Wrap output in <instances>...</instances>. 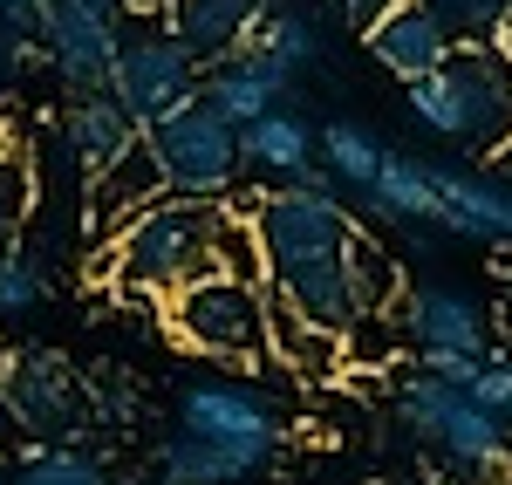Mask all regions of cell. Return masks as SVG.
<instances>
[{
	"mask_svg": "<svg viewBox=\"0 0 512 485\" xmlns=\"http://www.w3.org/2000/svg\"><path fill=\"white\" fill-rule=\"evenodd\" d=\"M506 363H512V356H506Z\"/></svg>",
	"mask_w": 512,
	"mask_h": 485,
	"instance_id": "39",
	"label": "cell"
},
{
	"mask_svg": "<svg viewBox=\"0 0 512 485\" xmlns=\"http://www.w3.org/2000/svg\"><path fill=\"white\" fill-rule=\"evenodd\" d=\"M0 410L41 445H76L82 438V383L69 356L55 349H21L0 363Z\"/></svg>",
	"mask_w": 512,
	"mask_h": 485,
	"instance_id": "8",
	"label": "cell"
},
{
	"mask_svg": "<svg viewBox=\"0 0 512 485\" xmlns=\"http://www.w3.org/2000/svg\"><path fill=\"white\" fill-rule=\"evenodd\" d=\"M69 7H82V14H96V21H123V14H130L123 0H69Z\"/></svg>",
	"mask_w": 512,
	"mask_h": 485,
	"instance_id": "33",
	"label": "cell"
},
{
	"mask_svg": "<svg viewBox=\"0 0 512 485\" xmlns=\"http://www.w3.org/2000/svg\"><path fill=\"white\" fill-rule=\"evenodd\" d=\"M396 417H403V424H410L444 465H458V472H506V465H512V424H506V417L478 410L465 390L437 383V376H424V369L403 376V390H396Z\"/></svg>",
	"mask_w": 512,
	"mask_h": 485,
	"instance_id": "5",
	"label": "cell"
},
{
	"mask_svg": "<svg viewBox=\"0 0 512 485\" xmlns=\"http://www.w3.org/2000/svg\"><path fill=\"white\" fill-rule=\"evenodd\" d=\"M212 274L246 287H267V253L253 233V205H219V226H212Z\"/></svg>",
	"mask_w": 512,
	"mask_h": 485,
	"instance_id": "21",
	"label": "cell"
},
{
	"mask_svg": "<svg viewBox=\"0 0 512 485\" xmlns=\"http://www.w3.org/2000/svg\"><path fill=\"white\" fill-rule=\"evenodd\" d=\"M362 212H376V219H390V226H431L437 219V164L383 151V171H376V185L362 192Z\"/></svg>",
	"mask_w": 512,
	"mask_h": 485,
	"instance_id": "17",
	"label": "cell"
},
{
	"mask_svg": "<svg viewBox=\"0 0 512 485\" xmlns=\"http://www.w3.org/2000/svg\"><path fill=\"white\" fill-rule=\"evenodd\" d=\"M280 185H294V192H308V199H335V192H342V185L328 178V164H315V158L301 164V171H287Z\"/></svg>",
	"mask_w": 512,
	"mask_h": 485,
	"instance_id": "30",
	"label": "cell"
},
{
	"mask_svg": "<svg viewBox=\"0 0 512 485\" xmlns=\"http://www.w3.org/2000/svg\"><path fill=\"white\" fill-rule=\"evenodd\" d=\"M123 7H130V14H164L171 0H123Z\"/></svg>",
	"mask_w": 512,
	"mask_h": 485,
	"instance_id": "34",
	"label": "cell"
},
{
	"mask_svg": "<svg viewBox=\"0 0 512 485\" xmlns=\"http://www.w3.org/2000/svg\"><path fill=\"white\" fill-rule=\"evenodd\" d=\"M178 431H192L205 445H226L239 458H253L260 472L280 458V417L274 404L260 397V390H246V383H192L185 397H178Z\"/></svg>",
	"mask_w": 512,
	"mask_h": 485,
	"instance_id": "9",
	"label": "cell"
},
{
	"mask_svg": "<svg viewBox=\"0 0 512 485\" xmlns=\"http://www.w3.org/2000/svg\"><path fill=\"white\" fill-rule=\"evenodd\" d=\"M410 117L444 144H465L485 164L512 151V55L499 41H458L444 55V69L403 89Z\"/></svg>",
	"mask_w": 512,
	"mask_h": 485,
	"instance_id": "2",
	"label": "cell"
},
{
	"mask_svg": "<svg viewBox=\"0 0 512 485\" xmlns=\"http://www.w3.org/2000/svg\"><path fill=\"white\" fill-rule=\"evenodd\" d=\"M492 41H499V48L512 55V7H506V21H499V35H492Z\"/></svg>",
	"mask_w": 512,
	"mask_h": 485,
	"instance_id": "35",
	"label": "cell"
},
{
	"mask_svg": "<svg viewBox=\"0 0 512 485\" xmlns=\"http://www.w3.org/2000/svg\"><path fill=\"white\" fill-rule=\"evenodd\" d=\"M117 28L123 21H96L69 0H48L35 21V41L48 55V69L69 82V89H103L110 82V62H117Z\"/></svg>",
	"mask_w": 512,
	"mask_h": 485,
	"instance_id": "10",
	"label": "cell"
},
{
	"mask_svg": "<svg viewBox=\"0 0 512 485\" xmlns=\"http://www.w3.org/2000/svg\"><path fill=\"white\" fill-rule=\"evenodd\" d=\"M151 199H164V171H158V158H151V144L137 137L117 164H103V171H96V192H89L96 233L110 240V233H117V226H130V219H137Z\"/></svg>",
	"mask_w": 512,
	"mask_h": 485,
	"instance_id": "16",
	"label": "cell"
},
{
	"mask_svg": "<svg viewBox=\"0 0 512 485\" xmlns=\"http://www.w3.org/2000/svg\"><path fill=\"white\" fill-rule=\"evenodd\" d=\"M246 55H260V62H274V69H287V76H301V69H315L321 55H328V28L267 7V14L253 21V35H246Z\"/></svg>",
	"mask_w": 512,
	"mask_h": 485,
	"instance_id": "20",
	"label": "cell"
},
{
	"mask_svg": "<svg viewBox=\"0 0 512 485\" xmlns=\"http://www.w3.org/2000/svg\"><path fill=\"white\" fill-rule=\"evenodd\" d=\"M390 7H403V0H342V28L362 35V28H369L376 14H390Z\"/></svg>",
	"mask_w": 512,
	"mask_h": 485,
	"instance_id": "31",
	"label": "cell"
},
{
	"mask_svg": "<svg viewBox=\"0 0 512 485\" xmlns=\"http://www.w3.org/2000/svg\"><path fill=\"white\" fill-rule=\"evenodd\" d=\"M308 158H315V130H308L301 110H287V103L239 130V164L260 171V178H287V171H301Z\"/></svg>",
	"mask_w": 512,
	"mask_h": 485,
	"instance_id": "18",
	"label": "cell"
},
{
	"mask_svg": "<svg viewBox=\"0 0 512 485\" xmlns=\"http://www.w3.org/2000/svg\"><path fill=\"white\" fill-rule=\"evenodd\" d=\"M349 294H355V315H396V301H403V267L369 233H355L349 246Z\"/></svg>",
	"mask_w": 512,
	"mask_h": 485,
	"instance_id": "22",
	"label": "cell"
},
{
	"mask_svg": "<svg viewBox=\"0 0 512 485\" xmlns=\"http://www.w3.org/2000/svg\"><path fill=\"white\" fill-rule=\"evenodd\" d=\"M212 226L219 205L205 199H151L130 226L110 233V281L137 301H171L178 287L212 274Z\"/></svg>",
	"mask_w": 512,
	"mask_h": 485,
	"instance_id": "3",
	"label": "cell"
},
{
	"mask_svg": "<svg viewBox=\"0 0 512 485\" xmlns=\"http://www.w3.org/2000/svg\"><path fill=\"white\" fill-rule=\"evenodd\" d=\"M41 7H48V0H0V21H7V28H21V35H35Z\"/></svg>",
	"mask_w": 512,
	"mask_h": 485,
	"instance_id": "32",
	"label": "cell"
},
{
	"mask_svg": "<svg viewBox=\"0 0 512 485\" xmlns=\"http://www.w3.org/2000/svg\"><path fill=\"white\" fill-rule=\"evenodd\" d=\"M198 55L164 28V14H123L117 28V62H110V96L137 117V130H151L158 117H171L178 103L198 96Z\"/></svg>",
	"mask_w": 512,
	"mask_h": 485,
	"instance_id": "4",
	"label": "cell"
},
{
	"mask_svg": "<svg viewBox=\"0 0 512 485\" xmlns=\"http://www.w3.org/2000/svg\"><path fill=\"white\" fill-rule=\"evenodd\" d=\"M158 479L164 485H246V479H260V465L226 445H205L192 431H171L158 445Z\"/></svg>",
	"mask_w": 512,
	"mask_h": 485,
	"instance_id": "19",
	"label": "cell"
},
{
	"mask_svg": "<svg viewBox=\"0 0 512 485\" xmlns=\"http://www.w3.org/2000/svg\"><path fill=\"white\" fill-rule=\"evenodd\" d=\"M41 294H48L41 260L21 246V233H14V226H0V315H35Z\"/></svg>",
	"mask_w": 512,
	"mask_h": 485,
	"instance_id": "24",
	"label": "cell"
},
{
	"mask_svg": "<svg viewBox=\"0 0 512 485\" xmlns=\"http://www.w3.org/2000/svg\"><path fill=\"white\" fill-rule=\"evenodd\" d=\"M137 137H144V130H137V117L123 110L110 89H76V103L62 110V144H69V158L89 164V171L117 164Z\"/></svg>",
	"mask_w": 512,
	"mask_h": 485,
	"instance_id": "15",
	"label": "cell"
},
{
	"mask_svg": "<svg viewBox=\"0 0 512 485\" xmlns=\"http://www.w3.org/2000/svg\"><path fill=\"white\" fill-rule=\"evenodd\" d=\"M164 328L212 363H260L267 356V287L226 281V274H205V281L178 287L164 301Z\"/></svg>",
	"mask_w": 512,
	"mask_h": 485,
	"instance_id": "6",
	"label": "cell"
},
{
	"mask_svg": "<svg viewBox=\"0 0 512 485\" xmlns=\"http://www.w3.org/2000/svg\"><path fill=\"white\" fill-rule=\"evenodd\" d=\"M7 485H110V472L76 445H35L7 472Z\"/></svg>",
	"mask_w": 512,
	"mask_h": 485,
	"instance_id": "25",
	"label": "cell"
},
{
	"mask_svg": "<svg viewBox=\"0 0 512 485\" xmlns=\"http://www.w3.org/2000/svg\"><path fill=\"white\" fill-rule=\"evenodd\" d=\"M144 144H151V158H158L164 192H171V199L219 205L239 178H246V164H239V130L219 117V110H205L198 96H192V103H178L171 117L151 123Z\"/></svg>",
	"mask_w": 512,
	"mask_h": 485,
	"instance_id": "7",
	"label": "cell"
},
{
	"mask_svg": "<svg viewBox=\"0 0 512 485\" xmlns=\"http://www.w3.org/2000/svg\"><path fill=\"white\" fill-rule=\"evenodd\" d=\"M287 89H294L287 69H274V62H260V55H246V48H239V55L212 62V69L198 76V103H205V110H219L233 130H246L253 117L280 110V103H287Z\"/></svg>",
	"mask_w": 512,
	"mask_h": 485,
	"instance_id": "13",
	"label": "cell"
},
{
	"mask_svg": "<svg viewBox=\"0 0 512 485\" xmlns=\"http://www.w3.org/2000/svg\"><path fill=\"white\" fill-rule=\"evenodd\" d=\"M253 233L267 253V294H280L308 328L342 335L355 322L349 294V246H355V212L342 199H308L294 185H274L253 205Z\"/></svg>",
	"mask_w": 512,
	"mask_h": 485,
	"instance_id": "1",
	"label": "cell"
},
{
	"mask_svg": "<svg viewBox=\"0 0 512 485\" xmlns=\"http://www.w3.org/2000/svg\"><path fill=\"white\" fill-rule=\"evenodd\" d=\"M396 315H403V342L424 356V349H458V356H485V342H492V322H485V308H478L465 287H410L403 301H396Z\"/></svg>",
	"mask_w": 512,
	"mask_h": 485,
	"instance_id": "12",
	"label": "cell"
},
{
	"mask_svg": "<svg viewBox=\"0 0 512 485\" xmlns=\"http://www.w3.org/2000/svg\"><path fill=\"white\" fill-rule=\"evenodd\" d=\"M0 158H7V130H0Z\"/></svg>",
	"mask_w": 512,
	"mask_h": 485,
	"instance_id": "37",
	"label": "cell"
},
{
	"mask_svg": "<svg viewBox=\"0 0 512 485\" xmlns=\"http://www.w3.org/2000/svg\"><path fill=\"white\" fill-rule=\"evenodd\" d=\"M362 48L376 55V69H390V76L410 89V82H424L431 69H444V55H451L458 41H451V28L437 21L424 0H403V7L376 14V21L362 28Z\"/></svg>",
	"mask_w": 512,
	"mask_h": 485,
	"instance_id": "11",
	"label": "cell"
},
{
	"mask_svg": "<svg viewBox=\"0 0 512 485\" xmlns=\"http://www.w3.org/2000/svg\"><path fill=\"white\" fill-rule=\"evenodd\" d=\"M321 164H328V178L335 185H349L355 199L376 185V171H383V144L362 130V123H328L321 130Z\"/></svg>",
	"mask_w": 512,
	"mask_h": 485,
	"instance_id": "23",
	"label": "cell"
},
{
	"mask_svg": "<svg viewBox=\"0 0 512 485\" xmlns=\"http://www.w3.org/2000/svg\"><path fill=\"white\" fill-rule=\"evenodd\" d=\"M0 438H7V410H0Z\"/></svg>",
	"mask_w": 512,
	"mask_h": 485,
	"instance_id": "36",
	"label": "cell"
},
{
	"mask_svg": "<svg viewBox=\"0 0 512 485\" xmlns=\"http://www.w3.org/2000/svg\"><path fill=\"white\" fill-rule=\"evenodd\" d=\"M424 7L451 28V41H492L512 0H424Z\"/></svg>",
	"mask_w": 512,
	"mask_h": 485,
	"instance_id": "26",
	"label": "cell"
},
{
	"mask_svg": "<svg viewBox=\"0 0 512 485\" xmlns=\"http://www.w3.org/2000/svg\"><path fill=\"white\" fill-rule=\"evenodd\" d=\"M35 55H41V48H28V35H21V28H7V21H0V89L21 76Z\"/></svg>",
	"mask_w": 512,
	"mask_h": 485,
	"instance_id": "28",
	"label": "cell"
},
{
	"mask_svg": "<svg viewBox=\"0 0 512 485\" xmlns=\"http://www.w3.org/2000/svg\"><path fill=\"white\" fill-rule=\"evenodd\" d=\"M151 485H164V479H151Z\"/></svg>",
	"mask_w": 512,
	"mask_h": 485,
	"instance_id": "38",
	"label": "cell"
},
{
	"mask_svg": "<svg viewBox=\"0 0 512 485\" xmlns=\"http://www.w3.org/2000/svg\"><path fill=\"white\" fill-rule=\"evenodd\" d=\"M267 7H280V14H301V21H315V28H342V0H267Z\"/></svg>",
	"mask_w": 512,
	"mask_h": 485,
	"instance_id": "29",
	"label": "cell"
},
{
	"mask_svg": "<svg viewBox=\"0 0 512 485\" xmlns=\"http://www.w3.org/2000/svg\"><path fill=\"white\" fill-rule=\"evenodd\" d=\"M465 397H472L478 410H492V417H506V424H512V363H506V356H485L478 376L465 383Z\"/></svg>",
	"mask_w": 512,
	"mask_h": 485,
	"instance_id": "27",
	"label": "cell"
},
{
	"mask_svg": "<svg viewBox=\"0 0 512 485\" xmlns=\"http://www.w3.org/2000/svg\"><path fill=\"white\" fill-rule=\"evenodd\" d=\"M260 14H267V0H171L164 28L198 55V69H212V62H226V55L246 48Z\"/></svg>",
	"mask_w": 512,
	"mask_h": 485,
	"instance_id": "14",
	"label": "cell"
}]
</instances>
